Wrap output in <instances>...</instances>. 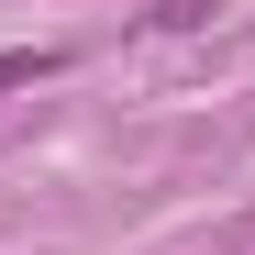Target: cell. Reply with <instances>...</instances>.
<instances>
[{"instance_id":"obj_2","label":"cell","mask_w":255,"mask_h":255,"mask_svg":"<svg viewBox=\"0 0 255 255\" xmlns=\"http://www.w3.org/2000/svg\"><path fill=\"white\" fill-rule=\"evenodd\" d=\"M155 22H166V33H189V22H211V0H155Z\"/></svg>"},{"instance_id":"obj_1","label":"cell","mask_w":255,"mask_h":255,"mask_svg":"<svg viewBox=\"0 0 255 255\" xmlns=\"http://www.w3.org/2000/svg\"><path fill=\"white\" fill-rule=\"evenodd\" d=\"M33 78H56V56H45V45H11V56H0V89H33Z\"/></svg>"}]
</instances>
